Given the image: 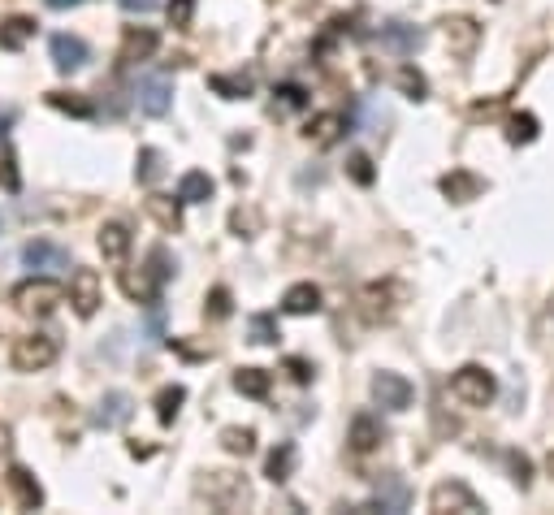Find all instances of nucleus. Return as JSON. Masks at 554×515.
I'll list each match as a JSON object with an SVG mask.
<instances>
[{"instance_id": "obj_1", "label": "nucleus", "mask_w": 554, "mask_h": 515, "mask_svg": "<svg viewBox=\"0 0 554 515\" xmlns=\"http://www.w3.org/2000/svg\"><path fill=\"white\" fill-rule=\"evenodd\" d=\"M61 303H65V286L52 282L48 273L26 277V282L13 286V308L22 316H48V312H57Z\"/></svg>"}, {"instance_id": "obj_2", "label": "nucleus", "mask_w": 554, "mask_h": 515, "mask_svg": "<svg viewBox=\"0 0 554 515\" xmlns=\"http://www.w3.org/2000/svg\"><path fill=\"white\" fill-rule=\"evenodd\" d=\"M451 394L464 407H490L494 394H498V381H494V373H485L481 364H464L451 377Z\"/></svg>"}, {"instance_id": "obj_3", "label": "nucleus", "mask_w": 554, "mask_h": 515, "mask_svg": "<svg viewBox=\"0 0 554 515\" xmlns=\"http://www.w3.org/2000/svg\"><path fill=\"white\" fill-rule=\"evenodd\" d=\"M135 104H139V113H148V117H165L174 109V83H169V74L143 70L135 78Z\"/></svg>"}, {"instance_id": "obj_4", "label": "nucleus", "mask_w": 554, "mask_h": 515, "mask_svg": "<svg viewBox=\"0 0 554 515\" xmlns=\"http://www.w3.org/2000/svg\"><path fill=\"white\" fill-rule=\"evenodd\" d=\"M57 338L52 334H22L18 342H13V368H18V373H39V368H48L52 360H57Z\"/></svg>"}, {"instance_id": "obj_5", "label": "nucleus", "mask_w": 554, "mask_h": 515, "mask_svg": "<svg viewBox=\"0 0 554 515\" xmlns=\"http://www.w3.org/2000/svg\"><path fill=\"white\" fill-rule=\"evenodd\" d=\"M399 303H403L399 282H373V286H364V295H360V312H364L368 325H381L399 312Z\"/></svg>"}, {"instance_id": "obj_6", "label": "nucleus", "mask_w": 554, "mask_h": 515, "mask_svg": "<svg viewBox=\"0 0 554 515\" xmlns=\"http://www.w3.org/2000/svg\"><path fill=\"white\" fill-rule=\"evenodd\" d=\"M22 264L35 269V273H65L70 269V252L52 239H31L22 247Z\"/></svg>"}, {"instance_id": "obj_7", "label": "nucleus", "mask_w": 554, "mask_h": 515, "mask_svg": "<svg viewBox=\"0 0 554 515\" xmlns=\"http://www.w3.org/2000/svg\"><path fill=\"white\" fill-rule=\"evenodd\" d=\"M373 399L386 407V412H407L416 399V390H412V381H407L403 373H377L373 377Z\"/></svg>"}, {"instance_id": "obj_8", "label": "nucleus", "mask_w": 554, "mask_h": 515, "mask_svg": "<svg viewBox=\"0 0 554 515\" xmlns=\"http://www.w3.org/2000/svg\"><path fill=\"white\" fill-rule=\"evenodd\" d=\"M70 303L78 316H96L100 303H104V290H100V273L96 269H74L70 273Z\"/></svg>"}, {"instance_id": "obj_9", "label": "nucleus", "mask_w": 554, "mask_h": 515, "mask_svg": "<svg viewBox=\"0 0 554 515\" xmlns=\"http://www.w3.org/2000/svg\"><path fill=\"white\" fill-rule=\"evenodd\" d=\"M442 35H446V48H451L455 57H472L481 44V22L468 18V13H451V18L442 22Z\"/></svg>"}, {"instance_id": "obj_10", "label": "nucleus", "mask_w": 554, "mask_h": 515, "mask_svg": "<svg viewBox=\"0 0 554 515\" xmlns=\"http://www.w3.org/2000/svg\"><path fill=\"white\" fill-rule=\"evenodd\" d=\"M429 507H433V511H464V515L485 511V507H481V498L472 494L464 481H442L438 490L429 494Z\"/></svg>"}, {"instance_id": "obj_11", "label": "nucleus", "mask_w": 554, "mask_h": 515, "mask_svg": "<svg viewBox=\"0 0 554 515\" xmlns=\"http://www.w3.org/2000/svg\"><path fill=\"white\" fill-rule=\"evenodd\" d=\"M48 52H52V65H57L61 74H74V70H83V65L91 61V48L78 35H65V31L48 39Z\"/></svg>"}, {"instance_id": "obj_12", "label": "nucleus", "mask_w": 554, "mask_h": 515, "mask_svg": "<svg viewBox=\"0 0 554 515\" xmlns=\"http://www.w3.org/2000/svg\"><path fill=\"white\" fill-rule=\"evenodd\" d=\"M130 416H135V399H130L126 390H109V394H104V399L96 403V412H91L96 429H122Z\"/></svg>"}, {"instance_id": "obj_13", "label": "nucleus", "mask_w": 554, "mask_h": 515, "mask_svg": "<svg viewBox=\"0 0 554 515\" xmlns=\"http://www.w3.org/2000/svg\"><path fill=\"white\" fill-rule=\"evenodd\" d=\"M204 498L208 503H217V507H239V503H247V485H243V477H234V472H213L204 485Z\"/></svg>"}, {"instance_id": "obj_14", "label": "nucleus", "mask_w": 554, "mask_h": 515, "mask_svg": "<svg viewBox=\"0 0 554 515\" xmlns=\"http://www.w3.org/2000/svg\"><path fill=\"white\" fill-rule=\"evenodd\" d=\"M425 44V31L412 22H386L381 26V48L394 52V57H412V52Z\"/></svg>"}, {"instance_id": "obj_15", "label": "nucleus", "mask_w": 554, "mask_h": 515, "mask_svg": "<svg viewBox=\"0 0 554 515\" xmlns=\"http://www.w3.org/2000/svg\"><path fill=\"white\" fill-rule=\"evenodd\" d=\"M373 507L377 511H407L412 507V485L403 477H394V472H386V477L373 485Z\"/></svg>"}, {"instance_id": "obj_16", "label": "nucleus", "mask_w": 554, "mask_h": 515, "mask_svg": "<svg viewBox=\"0 0 554 515\" xmlns=\"http://www.w3.org/2000/svg\"><path fill=\"white\" fill-rule=\"evenodd\" d=\"M381 438H386V429H381V420H377V416L360 412V416L351 420V433H347V442H351V451H355V455H368V451H377V446H381Z\"/></svg>"}, {"instance_id": "obj_17", "label": "nucleus", "mask_w": 554, "mask_h": 515, "mask_svg": "<svg viewBox=\"0 0 554 515\" xmlns=\"http://www.w3.org/2000/svg\"><path fill=\"white\" fill-rule=\"evenodd\" d=\"M9 490H13V498H18V507H22V511L44 507V490H39V481H35L22 464H13V468H9Z\"/></svg>"}, {"instance_id": "obj_18", "label": "nucleus", "mask_w": 554, "mask_h": 515, "mask_svg": "<svg viewBox=\"0 0 554 515\" xmlns=\"http://www.w3.org/2000/svg\"><path fill=\"white\" fill-rule=\"evenodd\" d=\"M156 44H161V35H156L152 26H130L122 35V61H148Z\"/></svg>"}, {"instance_id": "obj_19", "label": "nucleus", "mask_w": 554, "mask_h": 515, "mask_svg": "<svg viewBox=\"0 0 554 515\" xmlns=\"http://www.w3.org/2000/svg\"><path fill=\"white\" fill-rule=\"evenodd\" d=\"M100 256L109 260V264H126V256H130V230L122 226V221H109V226L100 230Z\"/></svg>"}, {"instance_id": "obj_20", "label": "nucleus", "mask_w": 554, "mask_h": 515, "mask_svg": "<svg viewBox=\"0 0 554 515\" xmlns=\"http://www.w3.org/2000/svg\"><path fill=\"white\" fill-rule=\"evenodd\" d=\"M282 308H286L290 316H312V312H321V286H312V282L290 286L286 295H282Z\"/></svg>"}, {"instance_id": "obj_21", "label": "nucleus", "mask_w": 554, "mask_h": 515, "mask_svg": "<svg viewBox=\"0 0 554 515\" xmlns=\"http://www.w3.org/2000/svg\"><path fill=\"white\" fill-rule=\"evenodd\" d=\"M295 464H299V451H295V442H277L273 451H269V464H265V477L273 485H282L295 477Z\"/></svg>"}, {"instance_id": "obj_22", "label": "nucleus", "mask_w": 554, "mask_h": 515, "mask_svg": "<svg viewBox=\"0 0 554 515\" xmlns=\"http://www.w3.org/2000/svg\"><path fill=\"white\" fill-rule=\"evenodd\" d=\"M442 195H446V200H455V204H468V200H477V195H481V178L468 174V169H451V174L442 178Z\"/></svg>"}, {"instance_id": "obj_23", "label": "nucleus", "mask_w": 554, "mask_h": 515, "mask_svg": "<svg viewBox=\"0 0 554 515\" xmlns=\"http://www.w3.org/2000/svg\"><path fill=\"white\" fill-rule=\"evenodd\" d=\"M122 290L130 299H139V303H156V295H161V277L148 273V269H126L122 273Z\"/></svg>"}, {"instance_id": "obj_24", "label": "nucleus", "mask_w": 554, "mask_h": 515, "mask_svg": "<svg viewBox=\"0 0 554 515\" xmlns=\"http://www.w3.org/2000/svg\"><path fill=\"white\" fill-rule=\"evenodd\" d=\"M342 130H347V117H342V113H321V117H312L308 139L316 143V148H329V143L342 139Z\"/></svg>"}, {"instance_id": "obj_25", "label": "nucleus", "mask_w": 554, "mask_h": 515, "mask_svg": "<svg viewBox=\"0 0 554 515\" xmlns=\"http://www.w3.org/2000/svg\"><path fill=\"white\" fill-rule=\"evenodd\" d=\"M234 390L247 394V399H269L273 377L265 373V368H239V373H234Z\"/></svg>"}, {"instance_id": "obj_26", "label": "nucleus", "mask_w": 554, "mask_h": 515, "mask_svg": "<svg viewBox=\"0 0 554 515\" xmlns=\"http://www.w3.org/2000/svg\"><path fill=\"white\" fill-rule=\"evenodd\" d=\"M178 200H182V204H204V200H213V178L200 174V169L182 174V182H178Z\"/></svg>"}, {"instance_id": "obj_27", "label": "nucleus", "mask_w": 554, "mask_h": 515, "mask_svg": "<svg viewBox=\"0 0 554 515\" xmlns=\"http://www.w3.org/2000/svg\"><path fill=\"white\" fill-rule=\"evenodd\" d=\"M148 213L161 221L165 230H178V226H182V200H169V195H152V200H148Z\"/></svg>"}, {"instance_id": "obj_28", "label": "nucleus", "mask_w": 554, "mask_h": 515, "mask_svg": "<svg viewBox=\"0 0 554 515\" xmlns=\"http://www.w3.org/2000/svg\"><path fill=\"white\" fill-rule=\"evenodd\" d=\"M208 87H213L217 96H226V100H243L247 91H252V78H247V74H213V78H208Z\"/></svg>"}, {"instance_id": "obj_29", "label": "nucleus", "mask_w": 554, "mask_h": 515, "mask_svg": "<svg viewBox=\"0 0 554 515\" xmlns=\"http://www.w3.org/2000/svg\"><path fill=\"white\" fill-rule=\"evenodd\" d=\"M161 174H165V156L156 152V148H143L139 152V165H135V178L152 187V182H161Z\"/></svg>"}, {"instance_id": "obj_30", "label": "nucleus", "mask_w": 554, "mask_h": 515, "mask_svg": "<svg viewBox=\"0 0 554 515\" xmlns=\"http://www.w3.org/2000/svg\"><path fill=\"white\" fill-rule=\"evenodd\" d=\"M221 446H226L230 455H252V451H256V433L230 425V429H221Z\"/></svg>"}, {"instance_id": "obj_31", "label": "nucleus", "mask_w": 554, "mask_h": 515, "mask_svg": "<svg viewBox=\"0 0 554 515\" xmlns=\"http://www.w3.org/2000/svg\"><path fill=\"white\" fill-rule=\"evenodd\" d=\"M182 399H187V390H182V386H165L161 394H156V416H161V425H169V420L178 416Z\"/></svg>"}, {"instance_id": "obj_32", "label": "nucleus", "mask_w": 554, "mask_h": 515, "mask_svg": "<svg viewBox=\"0 0 554 515\" xmlns=\"http://www.w3.org/2000/svg\"><path fill=\"white\" fill-rule=\"evenodd\" d=\"M48 104H52V109H61V113H74V117H91V104L78 100L74 91H48Z\"/></svg>"}, {"instance_id": "obj_33", "label": "nucleus", "mask_w": 554, "mask_h": 515, "mask_svg": "<svg viewBox=\"0 0 554 515\" xmlns=\"http://www.w3.org/2000/svg\"><path fill=\"white\" fill-rule=\"evenodd\" d=\"M247 329H252V342L256 347H269V342H277V321L269 312H256L252 321H247Z\"/></svg>"}, {"instance_id": "obj_34", "label": "nucleus", "mask_w": 554, "mask_h": 515, "mask_svg": "<svg viewBox=\"0 0 554 515\" xmlns=\"http://www.w3.org/2000/svg\"><path fill=\"white\" fill-rule=\"evenodd\" d=\"M399 91H403V96H412V100H425L429 96L425 74L412 70V65H403V70H399Z\"/></svg>"}, {"instance_id": "obj_35", "label": "nucleus", "mask_w": 554, "mask_h": 515, "mask_svg": "<svg viewBox=\"0 0 554 515\" xmlns=\"http://www.w3.org/2000/svg\"><path fill=\"white\" fill-rule=\"evenodd\" d=\"M31 31H35V22H31V18H9V22H5V31H0V44H5V48H22Z\"/></svg>"}, {"instance_id": "obj_36", "label": "nucleus", "mask_w": 554, "mask_h": 515, "mask_svg": "<svg viewBox=\"0 0 554 515\" xmlns=\"http://www.w3.org/2000/svg\"><path fill=\"white\" fill-rule=\"evenodd\" d=\"M0 182H5V191H18V187H22L18 161H13V143H9V139L0 143Z\"/></svg>"}, {"instance_id": "obj_37", "label": "nucleus", "mask_w": 554, "mask_h": 515, "mask_svg": "<svg viewBox=\"0 0 554 515\" xmlns=\"http://www.w3.org/2000/svg\"><path fill=\"white\" fill-rule=\"evenodd\" d=\"M507 139H511V143H533V139H537V117H533V113H516V117H511Z\"/></svg>"}, {"instance_id": "obj_38", "label": "nucleus", "mask_w": 554, "mask_h": 515, "mask_svg": "<svg viewBox=\"0 0 554 515\" xmlns=\"http://www.w3.org/2000/svg\"><path fill=\"white\" fill-rule=\"evenodd\" d=\"M347 174L360 182V187H373V178H377V169H373V161H368L364 152H355L351 161H347Z\"/></svg>"}, {"instance_id": "obj_39", "label": "nucleus", "mask_w": 554, "mask_h": 515, "mask_svg": "<svg viewBox=\"0 0 554 515\" xmlns=\"http://www.w3.org/2000/svg\"><path fill=\"white\" fill-rule=\"evenodd\" d=\"M191 18H195V0H169V26L187 31Z\"/></svg>"}, {"instance_id": "obj_40", "label": "nucleus", "mask_w": 554, "mask_h": 515, "mask_svg": "<svg viewBox=\"0 0 554 515\" xmlns=\"http://www.w3.org/2000/svg\"><path fill=\"white\" fill-rule=\"evenodd\" d=\"M511 472H516V485L520 490H529V481H533V464L524 455H511Z\"/></svg>"}, {"instance_id": "obj_41", "label": "nucleus", "mask_w": 554, "mask_h": 515, "mask_svg": "<svg viewBox=\"0 0 554 515\" xmlns=\"http://www.w3.org/2000/svg\"><path fill=\"white\" fill-rule=\"evenodd\" d=\"M208 303H213V308H208V312H213L217 321H221V316H230V290H226V286H217L213 295H208Z\"/></svg>"}, {"instance_id": "obj_42", "label": "nucleus", "mask_w": 554, "mask_h": 515, "mask_svg": "<svg viewBox=\"0 0 554 515\" xmlns=\"http://www.w3.org/2000/svg\"><path fill=\"white\" fill-rule=\"evenodd\" d=\"M286 373L303 386V381H312V364H308V360H299V355H290V360H286Z\"/></svg>"}, {"instance_id": "obj_43", "label": "nucleus", "mask_w": 554, "mask_h": 515, "mask_svg": "<svg viewBox=\"0 0 554 515\" xmlns=\"http://www.w3.org/2000/svg\"><path fill=\"white\" fill-rule=\"evenodd\" d=\"M277 96H282L286 109H303V87H282Z\"/></svg>"}, {"instance_id": "obj_44", "label": "nucleus", "mask_w": 554, "mask_h": 515, "mask_svg": "<svg viewBox=\"0 0 554 515\" xmlns=\"http://www.w3.org/2000/svg\"><path fill=\"white\" fill-rule=\"evenodd\" d=\"M165 338V325H161V308H152L148 316V342H161Z\"/></svg>"}, {"instance_id": "obj_45", "label": "nucleus", "mask_w": 554, "mask_h": 515, "mask_svg": "<svg viewBox=\"0 0 554 515\" xmlns=\"http://www.w3.org/2000/svg\"><path fill=\"white\" fill-rule=\"evenodd\" d=\"M117 5H122L126 13H152L161 0H117Z\"/></svg>"}, {"instance_id": "obj_46", "label": "nucleus", "mask_w": 554, "mask_h": 515, "mask_svg": "<svg viewBox=\"0 0 554 515\" xmlns=\"http://www.w3.org/2000/svg\"><path fill=\"white\" fill-rule=\"evenodd\" d=\"M52 9H74V5H83V0H48Z\"/></svg>"}, {"instance_id": "obj_47", "label": "nucleus", "mask_w": 554, "mask_h": 515, "mask_svg": "<svg viewBox=\"0 0 554 515\" xmlns=\"http://www.w3.org/2000/svg\"><path fill=\"white\" fill-rule=\"evenodd\" d=\"M5 451H9V429L0 425V455H5Z\"/></svg>"}, {"instance_id": "obj_48", "label": "nucleus", "mask_w": 554, "mask_h": 515, "mask_svg": "<svg viewBox=\"0 0 554 515\" xmlns=\"http://www.w3.org/2000/svg\"><path fill=\"white\" fill-rule=\"evenodd\" d=\"M550 472H554V455H550Z\"/></svg>"}, {"instance_id": "obj_49", "label": "nucleus", "mask_w": 554, "mask_h": 515, "mask_svg": "<svg viewBox=\"0 0 554 515\" xmlns=\"http://www.w3.org/2000/svg\"><path fill=\"white\" fill-rule=\"evenodd\" d=\"M550 312H554V295H550Z\"/></svg>"}]
</instances>
